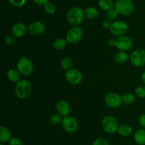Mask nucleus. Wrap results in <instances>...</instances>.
I'll return each instance as SVG.
<instances>
[{
    "label": "nucleus",
    "mask_w": 145,
    "mask_h": 145,
    "mask_svg": "<svg viewBox=\"0 0 145 145\" xmlns=\"http://www.w3.org/2000/svg\"><path fill=\"white\" fill-rule=\"evenodd\" d=\"M104 101L106 105L110 108L116 109L120 107L123 103L122 97L116 92H109L105 96Z\"/></svg>",
    "instance_id": "9d476101"
},
{
    "label": "nucleus",
    "mask_w": 145,
    "mask_h": 145,
    "mask_svg": "<svg viewBox=\"0 0 145 145\" xmlns=\"http://www.w3.org/2000/svg\"><path fill=\"white\" fill-rule=\"evenodd\" d=\"M9 1L14 7H21L25 4L26 0H9Z\"/></svg>",
    "instance_id": "7c9ffc66"
},
{
    "label": "nucleus",
    "mask_w": 145,
    "mask_h": 145,
    "mask_svg": "<svg viewBox=\"0 0 145 145\" xmlns=\"http://www.w3.org/2000/svg\"><path fill=\"white\" fill-rule=\"evenodd\" d=\"M103 26L105 28H109L110 29V26H111L112 25V23L110 22V21H109V20H105V21H103Z\"/></svg>",
    "instance_id": "c9c22d12"
},
{
    "label": "nucleus",
    "mask_w": 145,
    "mask_h": 145,
    "mask_svg": "<svg viewBox=\"0 0 145 145\" xmlns=\"http://www.w3.org/2000/svg\"><path fill=\"white\" fill-rule=\"evenodd\" d=\"M36 4L40 6H45L48 2V0H33Z\"/></svg>",
    "instance_id": "f704fd0d"
},
{
    "label": "nucleus",
    "mask_w": 145,
    "mask_h": 145,
    "mask_svg": "<svg viewBox=\"0 0 145 145\" xmlns=\"http://www.w3.org/2000/svg\"><path fill=\"white\" fill-rule=\"evenodd\" d=\"M114 8L119 14L128 16L133 13L135 6L131 0H117L115 2Z\"/></svg>",
    "instance_id": "20e7f679"
},
{
    "label": "nucleus",
    "mask_w": 145,
    "mask_h": 145,
    "mask_svg": "<svg viewBox=\"0 0 145 145\" xmlns=\"http://www.w3.org/2000/svg\"><path fill=\"white\" fill-rule=\"evenodd\" d=\"M85 16L87 18L90 20L96 19L99 15L98 10L93 7H88L84 10Z\"/></svg>",
    "instance_id": "412c9836"
},
{
    "label": "nucleus",
    "mask_w": 145,
    "mask_h": 145,
    "mask_svg": "<svg viewBox=\"0 0 145 145\" xmlns=\"http://www.w3.org/2000/svg\"><path fill=\"white\" fill-rule=\"evenodd\" d=\"M32 86L31 82L27 80H21L15 86V93L19 99H26L31 95Z\"/></svg>",
    "instance_id": "f03ea898"
},
{
    "label": "nucleus",
    "mask_w": 145,
    "mask_h": 145,
    "mask_svg": "<svg viewBox=\"0 0 145 145\" xmlns=\"http://www.w3.org/2000/svg\"><path fill=\"white\" fill-rule=\"evenodd\" d=\"M135 94L138 98H145V85H140L136 88Z\"/></svg>",
    "instance_id": "c85d7f7f"
},
{
    "label": "nucleus",
    "mask_w": 145,
    "mask_h": 145,
    "mask_svg": "<svg viewBox=\"0 0 145 145\" xmlns=\"http://www.w3.org/2000/svg\"><path fill=\"white\" fill-rule=\"evenodd\" d=\"M118 133L119 135L122 136H128L133 132V127L128 124H123V125L119 126L118 129Z\"/></svg>",
    "instance_id": "a211bd4d"
},
{
    "label": "nucleus",
    "mask_w": 145,
    "mask_h": 145,
    "mask_svg": "<svg viewBox=\"0 0 145 145\" xmlns=\"http://www.w3.org/2000/svg\"><path fill=\"white\" fill-rule=\"evenodd\" d=\"M108 44L110 45H111V46H113V45H115V44H116V39L109 38V39L108 40Z\"/></svg>",
    "instance_id": "e433bc0d"
},
{
    "label": "nucleus",
    "mask_w": 145,
    "mask_h": 145,
    "mask_svg": "<svg viewBox=\"0 0 145 145\" xmlns=\"http://www.w3.org/2000/svg\"><path fill=\"white\" fill-rule=\"evenodd\" d=\"M118 14L119 13L118 12L117 10L115 8H113L107 11V13H106V18L109 21H114V20H116L117 18Z\"/></svg>",
    "instance_id": "bb28decb"
},
{
    "label": "nucleus",
    "mask_w": 145,
    "mask_h": 145,
    "mask_svg": "<svg viewBox=\"0 0 145 145\" xmlns=\"http://www.w3.org/2000/svg\"><path fill=\"white\" fill-rule=\"evenodd\" d=\"M133 43L131 38L126 36H121L117 37L116 39V44L115 46L119 50V51H127L130 50L133 47Z\"/></svg>",
    "instance_id": "f8f14e48"
},
{
    "label": "nucleus",
    "mask_w": 145,
    "mask_h": 145,
    "mask_svg": "<svg viewBox=\"0 0 145 145\" xmlns=\"http://www.w3.org/2000/svg\"><path fill=\"white\" fill-rule=\"evenodd\" d=\"M33 63L30 58L22 56L17 63V70L24 76H28L33 71Z\"/></svg>",
    "instance_id": "39448f33"
},
{
    "label": "nucleus",
    "mask_w": 145,
    "mask_h": 145,
    "mask_svg": "<svg viewBox=\"0 0 145 145\" xmlns=\"http://www.w3.org/2000/svg\"><path fill=\"white\" fill-rule=\"evenodd\" d=\"M101 127L103 130L106 133L110 134L118 132L119 127L118 120L111 115H107L103 118L101 122Z\"/></svg>",
    "instance_id": "7ed1b4c3"
},
{
    "label": "nucleus",
    "mask_w": 145,
    "mask_h": 145,
    "mask_svg": "<svg viewBox=\"0 0 145 145\" xmlns=\"http://www.w3.org/2000/svg\"><path fill=\"white\" fill-rule=\"evenodd\" d=\"M99 5L101 9L107 11L114 8L115 3L113 2V0H99Z\"/></svg>",
    "instance_id": "4be33fe9"
},
{
    "label": "nucleus",
    "mask_w": 145,
    "mask_h": 145,
    "mask_svg": "<svg viewBox=\"0 0 145 145\" xmlns=\"http://www.w3.org/2000/svg\"><path fill=\"white\" fill-rule=\"evenodd\" d=\"M61 65H62V68L67 71L72 68V65H73V61H72V58L69 57H65L61 61Z\"/></svg>",
    "instance_id": "393cba45"
},
{
    "label": "nucleus",
    "mask_w": 145,
    "mask_h": 145,
    "mask_svg": "<svg viewBox=\"0 0 145 145\" xmlns=\"http://www.w3.org/2000/svg\"><path fill=\"white\" fill-rule=\"evenodd\" d=\"M44 10L45 12L48 14H53L56 11V6L52 2L48 1L45 6H44Z\"/></svg>",
    "instance_id": "cd10ccee"
},
{
    "label": "nucleus",
    "mask_w": 145,
    "mask_h": 145,
    "mask_svg": "<svg viewBox=\"0 0 145 145\" xmlns=\"http://www.w3.org/2000/svg\"><path fill=\"white\" fill-rule=\"evenodd\" d=\"M130 63L135 67H142L145 65V50L137 49L130 56Z\"/></svg>",
    "instance_id": "9b49d317"
},
{
    "label": "nucleus",
    "mask_w": 145,
    "mask_h": 145,
    "mask_svg": "<svg viewBox=\"0 0 145 145\" xmlns=\"http://www.w3.org/2000/svg\"><path fill=\"white\" fill-rule=\"evenodd\" d=\"M27 28L23 23H16L14 24L11 29V33L16 38L22 37L26 34Z\"/></svg>",
    "instance_id": "2eb2a0df"
},
{
    "label": "nucleus",
    "mask_w": 145,
    "mask_h": 145,
    "mask_svg": "<svg viewBox=\"0 0 145 145\" xmlns=\"http://www.w3.org/2000/svg\"><path fill=\"white\" fill-rule=\"evenodd\" d=\"M62 120H63L62 116L59 114H54L50 117V122L54 125H59V124L62 123Z\"/></svg>",
    "instance_id": "a878e982"
},
{
    "label": "nucleus",
    "mask_w": 145,
    "mask_h": 145,
    "mask_svg": "<svg viewBox=\"0 0 145 145\" xmlns=\"http://www.w3.org/2000/svg\"><path fill=\"white\" fill-rule=\"evenodd\" d=\"M65 79L69 84L73 85H79L83 79V75L80 71L75 68H71L66 71Z\"/></svg>",
    "instance_id": "0eeeda50"
},
{
    "label": "nucleus",
    "mask_w": 145,
    "mask_h": 145,
    "mask_svg": "<svg viewBox=\"0 0 145 145\" xmlns=\"http://www.w3.org/2000/svg\"><path fill=\"white\" fill-rule=\"evenodd\" d=\"M141 78H142V82L145 85V71L143 72Z\"/></svg>",
    "instance_id": "4c0bfd02"
},
{
    "label": "nucleus",
    "mask_w": 145,
    "mask_h": 145,
    "mask_svg": "<svg viewBox=\"0 0 145 145\" xmlns=\"http://www.w3.org/2000/svg\"><path fill=\"white\" fill-rule=\"evenodd\" d=\"M11 132L8 128L1 125L0 126V142L1 144L8 142L11 139Z\"/></svg>",
    "instance_id": "dca6fc26"
},
{
    "label": "nucleus",
    "mask_w": 145,
    "mask_h": 145,
    "mask_svg": "<svg viewBox=\"0 0 145 145\" xmlns=\"http://www.w3.org/2000/svg\"><path fill=\"white\" fill-rule=\"evenodd\" d=\"M92 145H109V142L106 138L98 137L93 141Z\"/></svg>",
    "instance_id": "c756f323"
},
{
    "label": "nucleus",
    "mask_w": 145,
    "mask_h": 145,
    "mask_svg": "<svg viewBox=\"0 0 145 145\" xmlns=\"http://www.w3.org/2000/svg\"><path fill=\"white\" fill-rule=\"evenodd\" d=\"M62 126L64 130L69 134L74 133L76 132L79 127L77 120L74 117L67 115L63 118L62 122Z\"/></svg>",
    "instance_id": "6e6552de"
},
{
    "label": "nucleus",
    "mask_w": 145,
    "mask_h": 145,
    "mask_svg": "<svg viewBox=\"0 0 145 145\" xmlns=\"http://www.w3.org/2000/svg\"><path fill=\"white\" fill-rule=\"evenodd\" d=\"M0 145H3V144H1H1H0Z\"/></svg>",
    "instance_id": "58836bf2"
},
{
    "label": "nucleus",
    "mask_w": 145,
    "mask_h": 145,
    "mask_svg": "<svg viewBox=\"0 0 145 145\" xmlns=\"http://www.w3.org/2000/svg\"><path fill=\"white\" fill-rule=\"evenodd\" d=\"M135 98V95L133 93H130V92H127V93H125L124 95L122 96V100H123V103H124L125 105H131L134 102Z\"/></svg>",
    "instance_id": "b1692460"
},
{
    "label": "nucleus",
    "mask_w": 145,
    "mask_h": 145,
    "mask_svg": "<svg viewBox=\"0 0 145 145\" xmlns=\"http://www.w3.org/2000/svg\"><path fill=\"white\" fill-rule=\"evenodd\" d=\"M56 110L60 115L66 117L70 112V106L69 103L65 100H59L57 102Z\"/></svg>",
    "instance_id": "4468645a"
},
{
    "label": "nucleus",
    "mask_w": 145,
    "mask_h": 145,
    "mask_svg": "<svg viewBox=\"0 0 145 145\" xmlns=\"http://www.w3.org/2000/svg\"><path fill=\"white\" fill-rule=\"evenodd\" d=\"M67 44V40L63 39V38H57L55 40L52 45H53V48L57 51H62L66 47Z\"/></svg>",
    "instance_id": "5701e85b"
},
{
    "label": "nucleus",
    "mask_w": 145,
    "mask_h": 145,
    "mask_svg": "<svg viewBox=\"0 0 145 145\" xmlns=\"http://www.w3.org/2000/svg\"><path fill=\"white\" fill-rule=\"evenodd\" d=\"M7 78H8V80L11 81L12 82H15L17 83L18 81H20V78H21V73L18 72L17 69H10L7 72Z\"/></svg>",
    "instance_id": "6ab92c4d"
},
{
    "label": "nucleus",
    "mask_w": 145,
    "mask_h": 145,
    "mask_svg": "<svg viewBox=\"0 0 145 145\" xmlns=\"http://www.w3.org/2000/svg\"><path fill=\"white\" fill-rule=\"evenodd\" d=\"M128 31V26L123 21H116L112 23L110 31L113 36H125Z\"/></svg>",
    "instance_id": "1a4fd4ad"
},
{
    "label": "nucleus",
    "mask_w": 145,
    "mask_h": 145,
    "mask_svg": "<svg viewBox=\"0 0 145 145\" xmlns=\"http://www.w3.org/2000/svg\"><path fill=\"white\" fill-rule=\"evenodd\" d=\"M139 123L141 125L142 127L145 129V113L140 115V118H139Z\"/></svg>",
    "instance_id": "72a5a7b5"
},
{
    "label": "nucleus",
    "mask_w": 145,
    "mask_h": 145,
    "mask_svg": "<svg viewBox=\"0 0 145 145\" xmlns=\"http://www.w3.org/2000/svg\"><path fill=\"white\" fill-rule=\"evenodd\" d=\"M85 17L86 16H85L84 10L79 7H74L70 8L67 12L66 15L67 21L73 26H76L82 24Z\"/></svg>",
    "instance_id": "f257e3e1"
},
{
    "label": "nucleus",
    "mask_w": 145,
    "mask_h": 145,
    "mask_svg": "<svg viewBox=\"0 0 145 145\" xmlns=\"http://www.w3.org/2000/svg\"><path fill=\"white\" fill-rule=\"evenodd\" d=\"M83 31L78 26L69 28L66 35V40L71 44H76L82 40Z\"/></svg>",
    "instance_id": "423d86ee"
},
{
    "label": "nucleus",
    "mask_w": 145,
    "mask_h": 145,
    "mask_svg": "<svg viewBox=\"0 0 145 145\" xmlns=\"http://www.w3.org/2000/svg\"><path fill=\"white\" fill-rule=\"evenodd\" d=\"M16 41V37L14 36L13 34H10V35H8L5 38V42L7 45H13V44L15 43Z\"/></svg>",
    "instance_id": "473e14b6"
},
{
    "label": "nucleus",
    "mask_w": 145,
    "mask_h": 145,
    "mask_svg": "<svg viewBox=\"0 0 145 145\" xmlns=\"http://www.w3.org/2000/svg\"><path fill=\"white\" fill-rule=\"evenodd\" d=\"M128 59H130V57L125 51H119L114 55V60L118 63H124Z\"/></svg>",
    "instance_id": "aec40b11"
},
{
    "label": "nucleus",
    "mask_w": 145,
    "mask_h": 145,
    "mask_svg": "<svg viewBox=\"0 0 145 145\" xmlns=\"http://www.w3.org/2000/svg\"><path fill=\"white\" fill-rule=\"evenodd\" d=\"M8 145H24L23 141L18 137H12L8 142Z\"/></svg>",
    "instance_id": "2f4dec72"
},
{
    "label": "nucleus",
    "mask_w": 145,
    "mask_h": 145,
    "mask_svg": "<svg viewBox=\"0 0 145 145\" xmlns=\"http://www.w3.org/2000/svg\"><path fill=\"white\" fill-rule=\"evenodd\" d=\"M134 141L138 145H145V129H139L135 132Z\"/></svg>",
    "instance_id": "f3484780"
},
{
    "label": "nucleus",
    "mask_w": 145,
    "mask_h": 145,
    "mask_svg": "<svg viewBox=\"0 0 145 145\" xmlns=\"http://www.w3.org/2000/svg\"><path fill=\"white\" fill-rule=\"evenodd\" d=\"M28 31H29L30 34L32 35L40 36L45 32V26L41 21H34L29 25Z\"/></svg>",
    "instance_id": "ddd939ff"
}]
</instances>
